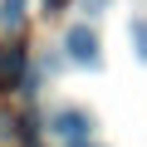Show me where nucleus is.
Returning <instances> with one entry per match:
<instances>
[{
    "label": "nucleus",
    "mask_w": 147,
    "mask_h": 147,
    "mask_svg": "<svg viewBox=\"0 0 147 147\" xmlns=\"http://www.w3.org/2000/svg\"><path fill=\"white\" fill-rule=\"evenodd\" d=\"M64 54L79 64V69H98L103 54H98V34H93V25H69V30H64Z\"/></svg>",
    "instance_id": "1"
},
{
    "label": "nucleus",
    "mask_w": 147,
    "mask_h": 147,
    "mask_svg": "<svg viewBox=\"0 0 147 147\" xmlns=\"http://www.w3.org/2000/svg\"><path fill=\"white\" fill-rule=\"evenodd\" d=\"M49 127H54V137H64V142H84V137L93 132V113H84V108H59V113L49 118Z\"/></svg>",
    "instance_id": "2"
},
{
    "label": "nucleus",
    "mask_w": 147,
    "mask_h": 147,
    "mask_svg": "<svg viewBox=\"0 0 147 147\" xmlns=\"http://www.w3.org/2000/svg\"><path fill=\"white\" fill-rule=\"evenodd\" d=\"M20 84H25V49L5 44L0 49V88H20Z\"/></svg>",
    "instance_id": "3"
},
{
    "label": "nucleus",
    "mask_w": 147,
    "mask_h": 147,
    "mask_svg": "<svg viewBox=\"0 0 147 147\" xmlns=\"http://www.w3.org/2000/svg\"><path fill=\"white\" fill-rule=\"evenodd\" d=\"M132 44H137L132 54H137V59L147 64V25H142V20H132Z\"/></svg>",
    "instance_id": "4"
},
{
    "label": "nucleus",
    "mask_w": 147,
    "mask_h": 147,
    "mask_svg": "<svg viewBox=\"0 0 147 147\" xmlns=\"http://www.w3.org/2000/svg\"><path fill=\"white\" fill-rule=\"evenodd\" d=\"M20 15H25V0H5L0 5V20L5 25H20Z\"/></svg>",
    "instance_id": "5"
},
{
    "label": "nucleus",
    "mask_w": 147,
    "mask_h": 147,
    "mask_svg": "<svg viewBox=\"0 0 147 147\" xmlns=\"http://www.w3.org/2000/svg\"><path fill=\"white\" fill-rule=\"evenodd\" d=\"M64 147H103V142H93V137H84V142H64Z\"/></svg>",
    "instance_id": "6"
},
{
    "label": "nucleus",
    "mask_w": 147,
    "mask_h": 147,
    "mask_svg": "<svg viewBox=\"0 0 147 147\" xmlns=\"http://www.w3.org/2000/svg\"><path fill=\"white\" fill-rule=\"evenodd\" d=\"M59 5H64V0H44V10H59Z\"/></svg>",
    "instance_id": "7"
}]
</instances>
